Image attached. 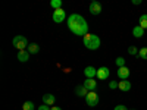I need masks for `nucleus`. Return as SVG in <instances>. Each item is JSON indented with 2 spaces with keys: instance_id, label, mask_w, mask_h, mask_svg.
Instances as JSON below:
<instances>
[{
  "instance_id": "7ed1b4c3",
  "label": "nucleus",
  "mask_w": 147,
  "mask_h": 110,
  "mask_svg": "<svg viewBox=\"0 0 147 110\" xmlns=\"http://www.w3.org/2000/svg\"><path fill=\"white\" fill-rule=\"evenodd\" d=\"M12 44H13V47H16L19 52H22V50H25V48H28V40L25 38L24 35H16L13 40H12Z\"/></svg>"
},
{
  "instance_id": "1a4fd4ad",
  "label": "nucleus",
  "mask_w": 147,
  "mask_h": 110,
  "mask_svg": "<svg viewBox=\"0 0 147 110\" xmlns=\"http://www.w3.org/2000/svg\"><path fill=\"white\" fill-rule=\"evenodd\" d=\"M84 87L87 88L88 91H96V88H97V82H96V79H91V78H87L84 81Z\"/></svg>"
},
{
  "instance_id": "f257e3e1",
  "label": "nucleus",
  "mask_w": 147,
  "mask_h": 110,
  "mask_svg": "<svg viewBox=\"0 0 147 110\" xmlns=\"http://www.w3.org/2000/svg\"><path fill=\"white\" fill-rule=\"evenodd\" d=\"M68 28L72 34H75L78 37H84L88 34V23L85 21L82 15L72 13L68 16Z\"/></svg>"
},
{
  "instance_id": "bb28decb",
  "label": "nucleus",
  "mask_w": 147,
  "mask_h": 110,
  "mask_svg": "<svg viewBox=\"0 0 147 110\" xmlns=\"http://www.w3.org/2000/svg\"><path fill=\"white\" fill-rule=\"evenodd\" d=\"M132 3H134V5H140L141 0H132Z\"/></svg>"
},
{
  "instance_id": "423d86ee",
  "label": "nucleus",
  "mask_w": 147,
  "mask_h": 110,
  "mask_svg": "<svg viewBox=\"0 0 147 110\" xmlns=\"http://www.w3.org/2000/svg\"><path fill=\"white\" fill-rule=\"evenodd\" d=\"M102 3L100 2H91L90 6H88V10L91 15H100L102 13Z\"/></svg>"
},
{
  "instance_id": "6ab92c4d",
  "label": "nucleus",
  "mask_w": 147,
  "mask_h": 110,
  "mask_svg": "<svg viewBox=\"0 0 147 110\" xmlns=\"http://www.w3.org/2000/svg\"><path fill=\"white\" fill-rule=\"evenodd\" d=\"M50 6L56 10V9H62V0H52Z\"/></svg>"
},
{
  "instance_id": "412c9836",
  "label": "nucleus",
  "mask_w": 147,
  "mask_h": 110,
  "mask_svg": "<svg viewBox=\"0 0 147 110\" xmlns=\"http://www.w3.org/2000/svg\"><path fill=\"white\" fill-rule=\"evenodd\" d=\"M138 56H140V59H143V60H147V47H143V48H140Z\"/></svg>"
},
{
  "instance_id": "f3484780",
  "label": "nucleus",
  "mask_w": 147,
  "mask_h": 110,
  "mask_svg": "<svg viewBox=\"0 0 147 110\" xmlns=\"http://www.w3.org/2000/svg\"><path fill=\"white\" fill-rule=\"evenodd\" d=\"M138 25L143 28V30H147V13H143L138 19Z\"/></svg>"
},
{
  "instance_id": "aec40b11",
  "label": "nucleus",
  "mask_w": 147,
  "mask_h": 110,
  "mask_svg": "<svg viewBox=\"0 0 147 110\" xmlns=\"http://www.w3.org/2000/svg\"><path fill=\"white\" fill-rule=\"evenodd\" d=\"M138 48L136 47V46H129L128 47V54H131V56H138Z\"/></svg>"
},
{
  "instance_id": "6e6552de",
  "label": "nucleus",
  "mask_w": 147,
  "mask_h": 110,
  "mask_svg": "<svg viewBox=\"0 0 147 110\" xmlns=\"http://www.w3.org/2000/svg\"><path fill=\"white\" fill-rule=\"evenodd\" d=\"M118 78L121 79V81H124V79H128V76H129V69L127 68V66H124V68H118Z\"/></svg>"
},
{
  "instance_id": "5701e85b",
  "label": "nucleus",
  "mask_w": 147,
  "mask_h": 110,
  "mask_svg": "<svg viewBox=\"0 0 147 110\" xmlns=\"http://www.w3.org/2000/svg\"><path fill=\"white\" fill-rule=\"evenodd\" d=\"M118 85H119V82H116V81H110V82H109V88H110V90H116V88H118Z\"/></svg>"
},
{
  "instance_id": "9b49d317",
  "label": "nucleus",
  "mask_w": 147,
  "mask_h": 110,
  "mask_svg": "<svg viewBox=\"0 0 147 110\" xmlns=\"http://www.w3.org/2000/svg\"><path fill=\"white\" fill-rule=\"evenodd\" d=\"M56 103V97L53 94H44L43 95V104H47V106H53Z\"/></svg>"
},
{
  "instance_id": "9d476101",
  "label": "nucleus",
  "mask_w": 147,
  "mask_h": 110,
  "mask_svg": "<svg viewBox=\"0 0 147 110\" xmlns=\"http://www.w3.org/2000/svg\"><path fill=\"white\" fill-rule=\"evenodd\" d=\"M131 82L128 81V79H124V81H119V85H118V88L122 91V93H128L129 90H131Z\"/></svg>"
},
{
  "instance_id": "f03ea898",
  "label": "nucleus",
  "mask_w": 147,
  "mask_h": 110,
  "mask_svg": "<svg viewBox=\"0 0 147 110\" xmlns=\"http://www.w3.org/2000/svg\"><path fill=\"white\" fill-rule=\"evenodd\" d=\"M82 44H84V47H87L88 50H97L102 44V40L99 38V35L88 32L87 35L82 37Z\"/></svg>"
},
{
  "instance_id": "0eeeda50",
  "label": "nucleus",
  "mask_w": 147,
  "mask_h": 110,
  "mask_svg": "<svg viewBox=\"0 0 147 110\" xmlns=\"http://www.w3.org/2000/svg\"><path fill=\"white\" fill-rule=\"evenodd\" d=\"M109 75H110V70H109L107 66H102V68L97 69V78H99V79L105 81V79L109 78Z\"/></svg>"
},
{
  "instance_id": "393cba45",
  "label": "nucleus",
  "mask_w": 147,
  "mask_h": 110,
  "mask_svg": "<svg viewBox=\"0 0 147 110\" xmlns=\"http://www.w3.org/2000/svg\"><path fill=\"white\" fill-rule=\"evenodd\" d=\"M50 109H52V107H50V106H47V104H43V106L38 107V110H50Z\"/></svg>"
},
{
  "instance_id": "ddd939ff",
  "label": "nucleus",
  "mask_w": 147,
  "mask_h": 110,
  "mask_svg": "<svg viewBox=\"0 0 147 110\" xmlns=\"http://www.w3.org/2000/svg\"><path fill=\"white\" fill-rule=\"evenodd\" d=\"M88 93H90V91L85 88L84 85H77V87H75V94H77L78 97H84V99H85Z\"/></svg>"
},
{
  "instance_id": "f8f14e48",
  "label": "nucleus",
  "mask_w": 147,
  "mask_h": 110,
  "mask_svg": "<svg viewBox=\"0 0 147 110\" xmlns=\"http://www.w3.org/2000/svg\"><path fill=\"white\" fill-rule=\"evenodd\" d=\"M84 75L87 76V78L94 79V76H97V69L93 68V66H87V68L84 69Z\"/></svg>"
},
{
  "instance_id": "2eb2a0df",
  "label": "nucleus",
  "mask_w": 147,
  "mask_h": 110,
  "mask_svg": "<svg viewBox=\"0 0 147 110\" xmlns=\"http://www.w3.org/2000/svg\"><path fill=\"white\" fill-rule=\"evenodd\" d=\"M144 31H146V30H143L140 25H137V27L132 28V35L136 37V38H141V37L144 35Z\"/></svg>"
},
{
  "instance_id": "20e7f679",
  "label": "nucleus",
  "mask_w": 147,
  "mask_h": 110,
  "mask_svg": "<svg viewBox=\"0 0 147 110\" xmlns=\"http://www.w3.org/2000/svg\"><path fill=\"white\" fill-rule=\"evenodd\" d=\"M100 99H99V94H97L96 91H90L87 94V97H85V103H87V106L90 107H96L97 104H99Z\"/></svg>"
},
{
  "instance_id": "dca6fc26",
  "label": "nucleus",
  "mask_w": 147,
  "mask_h": 110,
  "mask_svg": "<svg viewBox=\"0 0 147 110\" xmlns=\"http://www.w3.org/2000/svg\"><path fill=\"white\" fill-rule=\"evenodd\" d=\"M38 52H40V46H38V44L31 43V44L28 46V53H30V54H37Z\"/></svg>"
},
{
  "instance_id": "39448f33",
  "label": "nucleus",
  "mask_w": 147,
  "mask_h": 110,
  "mask_svg": "<svg viewBox=\"0 0 147 110\" xmlns=\"http://www.w3.org/2000/svg\"><path fill=\"white\" fill-rule=\"evenodd\" d=\"M52 18H53V21L56 23H62L66 19V12L63 9H56V10H53V16Z\"/></svg>"
},
{
  "instance_id": "a878e982",
  "label": "nucleus",
  "mask_w": 147,
  "mask_h": 110,
  "mask_svg": "<svg viewBox=\"0 0 147 110\" xmlns=\"http://www.w3.org/2000/svg\"><path fill=\"white\" fill-rule=\"evenodd\" d=\"M50 110H62V109L57 107V106H52V109H50Z\"/></svg>"
},
{
  "instance_id": "4468645a",
  "label": "nucleus",
  "mask_w": 147,
  "mask_h": 110,
  "mask_svg": "<svg viewBox=\"0 0 147 110\" xmlns=\"http://www.w3.org/2000/svg\"><path fill=\"white\" fill-rule=\"evenodd\" d=\"M30 53H28V50H22V52H18V60L19 62H22V63H25V62H28L30 60Z\"/></svg>"
},
{
  "instance_id": "b1692460",
  "label": "nucleus",
  "mask_w": 147,
  "mask_h": 110,
  "mask_svg": "<svg viewBox=\"0 0 147 110\" xmlns=\"http://www.w3.org/2000/svg\"><path fill=\"white\" fill-rule=\"evenodd\" d=\"M113 110H128V109H127L124 104H118V106H115V109H113Z\"/></svg>"
},
{
  "instance_id": "a211bd4d",
  "label": "nucleus",
  "mask_w": 147,
  "mask_h": 110,
  "mask_svg": "<svg viewBox=\"0 0 147 110\" xmlns=\"http://www.w3.org/2000/svg\"><path fill=\"white\" fill-rule=\"evenodd\" d=\"M22 110H35V104L32 101H25L22 104Z\"/></svg>"
},
{
  "instance_id": "4be33fe9",
  "label": "nucleus",
  "mask_w": 147,
  "mask_h": 110,
  "mask_svg": "<svg viewBox=\"0 0 147 110\" xmlns=\"http://www.w3.org/2000/svg\"><path fill=\"white\" fill-rule=\"evenodd\" d=\"M116 66H118V68H124V66H125V59L122 57V56H119V57L116 59Z\"/></svg>"
}]
</instances>
